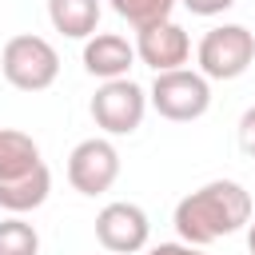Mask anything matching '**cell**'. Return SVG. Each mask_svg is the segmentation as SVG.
<instances>
[{
    "instance_id": "obj_4",
    "label": "cell",
    "mask_w": 255,
    "mask_h": 255,
    "mask_svg": "<svg viewBox=\"0 0 255 255\" xmlns=\"http://www.w3.org/2000/svg\"><path fill=\"white\" fill-rule=\"evenodd\" d=\"M195 64L207 80H239L255 64V32L243 24H215L195 48Z\"/></svg>"
},
{
    "instance_id": "obj_10",
    "label": "cell",
    "mask_w": 255,
    "mask_h": 255,
    "mask_svg": "<svg viewBox=\"0 0 255 255\" xmlns=\"http://www.w3.org/2000/svg\"><path fill=\"white\" fill-rule=\"evenodd\" d=\"M48 191H52V171H48V163H36L24 175L0 179V207L8 215H28L48 203Z\"/></svg>"
},
{
    "instance_id": "obj_9",
    "label": "cell",
    "mask_w": 255,
    "mask_h": 255,
    "mask_svg": "<svg viewBox=\"0 0 255 255\" xmlns=\"http://www.w3.org/2000/svg\"><path fill=\"white\" fill-rule=\"evenodd\" d=\"M80 60H84V72L96 76V80H124L139 56H135V44H128V36H120V32H96V36L84 40Z\"/></svg>"
},
{
    "instance_id": "obj_2",
    "label": "cell",
    "mask_w": 255,
    "mask_h": 255,
    "mask_svg": "<svg viewBox=\"0 0 255 255\" xmlns=\"http://www.w3.org/2000/svg\"><path fill=\"white\" fill-rule=\"evenodd\" d=\"M0 76L16 92H48L60 76V52L36 32H20L0 48Z\"/></svg>"
},
{
    "instance_id": "obj_7",
    "label": "cell",
    "mask_w": 255,
    "mask_h": 255,
    "mask_svg": "<svg viewBox=\"0 0 255 255\" xmlns=\"http://www.w3.org/2000/svg\"><path fill=\"white\" fill-rule=\"evenodd\" d=\"M147 235H151V219H147V211L139 203L116 199V203H104L100 215H96V239L112 255H135V251H143Z\"/></svg>"
},
{
    "instance_id": "obj_3",
    "label": "cell",
    "mask_w": 255,
    "mask_h": 255,
    "mask_svg": "<svg viewBox=\"0 0 255 255\" xmlns=\"http://www.w3.org/2000/svg\"><path fill=\"white\" fill-rule=\"evenodd\" d=\"M151 108L171 120V124H191L203 120L211 108V80L199 68H171V72H155V84L147 92Z\"/></svg>"
},
{
    "instance_id": "obj_18",
    "label": "cell",
    "mask_w": 255,
    "mask_h": 255,
    "mask_svg": "<svg viewBox=\"0 0 255 255\" xmlns=\"http://www.w3.org/2000/svg\"><path fill=\"white\" fill-rule=\"evenodd\" d=\"M247 251L255 255V215H251V223H247Z\"/></svg>"
},
{
    "instance_id": "obj_16",
    "label": "cell",
    "mask_w": 255,
    "mask_h": 255,
    "mask_svg": "<svg viewBox=\"0 0 255 255\" xmlns=\"http://www.w3.org/2000/svg\"><path fill=\"white\" fill-rule=\"evenodd\" d=\"M239 147H243V155L255 159V104L239 116Z\"/></svg>"
},
{
    "instance_id": "obj_6",
    "label": "cell",
    "mask_w": 255,
    "mask_h": 255,
    "mask_svg": "<svg viewBox=\"0 0 255 255\" xmlns=\"http://www.w3.org/2000/svg\"><path fill=\"white\" fill-rule=\"evenodd\" d=\"M120 179V151L108 135L80 139L68 155V183L80 195H104Z\"/></svg>"
},
{
    "instance_id": "obj_12",
    "label": "cell",
    "mask_w": 255,
    "mask_h": 255,
    "mask_svg": "<svg viewBox=\"0 0 255 255\" xmlns=\"http://www.w3.org/2000/svg\"><path fill=\"white\" fill-rule=\"evenodd\" d=\"M40 159V143L28 135V131H16V128H0V179H12V175H24L32 171Z\"/></svg>"
},
{
    "instance_id": "obj_19",
    "label": "cell",
    "mask_w": 255,
    "mask_h": 255,
    "mask_svg": "<svg viewBox=\"0 0 255 255\" xmlns=\"http://www.w3.org/2000/svg\"><path fill=\"white\" fill-rule=\"evenodd\" d=\"M108 255H112V251H108Z\"/></svg>"
},
{
    "instance_id": "obj_11",
    "label": "cell",
    "mask_w": 255,
    "mask_h": 255,
    "mask_svg": "<svg viewBox=\"0 0 255 255\" xmlns=\"http://www.w3.org/2000/svg\"><path fill=\"white\" fill-rule=\"evenodd\" d=\"M100 0H48V20L68 40H88L100 28Z\"/></svg>"
},
{
    "instance_id": "obj_13",
    "label": "cell",
    "mask_w": 255,
    "mask_h": 255,
    "mask_svg": "<svg viewBox=\"0 0 255 255\" xmlns=\"http://www.w3.org/2000/svg\"><path fill=\"white\" fill-rule=\"evenodd\" d=\"M175 4H179V0H112V12L139 32V28H147V24L171 20Z\"/></svg>"
},
{
    "instance_id": "obj_14",
    "label": "cell",
    "mask_w": 255,
    "mask_h": 255,
    "mask_svg": "<svg viewBox=\"0 0 255 255\" xmlns=\"http://www.w3.org/2000/svg\"><path fill=\"white\" fill-rule=\"evenodd\" d=\"M0 255H40V231L24 215L0 219Z\"/></svg>"
},
{
    "instance_id": "obj_5",
    "label": "cell",
    "mask_w": 255,
    "mask_h": 255,
    "mask_svg": "<svg viewBox=\"0 0 255 255\" xmlns=\"http://www.w3.org/2000/svg\"><path fill=\"white\" fill-rule=\"evenodd\" d=\"M147 104H151L147 92L131 76H124V80H104L96 88L88 112H92V120L104 135H131V131H139V124L147 116Z\"/></svg>"
},
{
    "instance_id": "obj_1",
    "label": "cell",
    "mask_w": 255,
    "mask_h": 255,
    "mask_svg": "<svg viewBox=\"0 0 255 255\" xmlns=\"http://www.w3.org/2000/svg\"><path fill=\"white\" fill-rule=\"evenodd\" d=\"M171 223L183 243L207 247V243L235 235L239 227L251 223V191L235 179H207L203 187L187 191L175 203Z\"/></svg>"
},
{
    "instance_id": "obj_15",
    "label": "cell",
    "mask_w": 255,
    "mask_h": 255,
    "mask_svg": "<svg viewBox=\"0 0 255 255\" xmlns=\"http://www.w3.org/2000/svg\"><path fill=\"white\" fill-rule=\"evenodd\" d=\"M179 4H183L191 16H207V20H211V16H223L227 8H235V0H179Z\"/></svg>"
},
{
    "instance_id": "obj_17",
    "label": "cell",
    "mask_w": 255,
    "mask_h": 255,
    "mask_svg": "<svg viewBox=\"0 0 255 255\" xmlns=\"http://www.w3.org/2000/svg\"><path fill=\"white\" fill-rule=\"evenodd\" d=\"M147 255H203V247L175 239V243H155V247H147Z\"/></svg>"
},
{
    "instance_id": "obj_8",
    "label": "cell",
    "mask_w": 255,
    "mask_h": 255,
    "mask_svg": "<svg viewBox=\"0 0 255 255\" xmlns=\"http://www.w3.org/2000/svg\"><path fill=\"white\" fill-rule=\"evenodd\" d=\"M135 56L139 64H147L151 72H171L183 68L191 60V36L175 24V20H159L135 32Z\"/></svg>"
}]
</instances>
